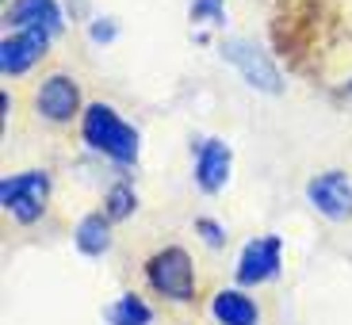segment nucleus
Instances as JSON below:
<instances>
[{
	"label": "nucleus",
	"instance_id": "nucleus-1",
	"mask_svg": "<svg viewBox=\"0 0 352 325\" xmlns=\"http://www.w3.org/2000/svg\"><path fill=\"white\" fill-rule=\"evenodd\" d=\"M80 138L88 142V150L104 153V157L119 161V165H134L138 161V131L107 104L85 107V115H80Z\"/></svg>",
	"mask_w": 352,
	"mask_h": 325
},
{
	"label": "nucleus",
	"instance_id": "nucleus-6",
	"mask_svg": "<svg viewBox=\"0 0 352 325\" xmlns=\"http://www.w3.org/2000/svg\"><path fill=\"white\" fill-rule=\"evenodd\" d=\"M307 203L318 214H326V218H333V222L352 218V180L341 168L310 176L307 180Z\"/></svg>",
	"mask_w": 352,
	"mask_h": 325
},
{
	"label": "nucleus",
	"instance_id": "nucleus-5",
	"mask_svg": "<svg viewBox=\"0 0 352 325\" xmlns=\"http://www.w3.org/2000/svg\"><path fill=\"white\" fill-rule=\"evenodd\" d=\"M283 268V241L276 234H264L253 238L238 256V287H261V283H272Z\"/></svg>",
	"mask_w": 352,
	"mask_h": 325
},
{
	"label": "nucleus",
	"instance_id": "nucleus-13",
	"mask_svg": "<svg viewBox=\"0 0 352 325\" xmlns=\"http://www.w3.org/2000/svg\"><path fill=\"white\" fill-rule=\"evenodd\" d=\"M104 322L107 325H153V306L142 295H134V291H123V295H115L104 306Z\"/></svg>",
	"mask_w": 352,
	"mask_h": 325
},
{
	"label": "nucleus",
	"instance_id": "nucleus-10",
	"mask_svg": "<svg viewBox=\"0 0 352 325\" xmlns=\"http://www.w3.org/2000/svg\"><path fill=\"white\" fill-rule=\"evenodd\" d=\"M211 317L214 325H261V306L245 287H222L211 299Z\"/></svg>",
	"mask_w": 352,
	"mask_h": 325
},
{
	"label": "nucleus",
	"instance_id": "nucleus-14",
	"mask_svg": "<svg viewBox=\"0 0 352 325\" xmlns=\"http://www.w3.org/2000/svg\"><path fill=\"white\" fill-rule=\"evenodd\" d=\"M134 207H138V195H134V188H131V184H115V188H107V195H104V214H107L111 222L131 218Z\"/></svg>",
	"mask_w": 352,
	"mask_h": 325
},
{
	"label": "nucleus",
	"instance_id": "nucleus-17",
	"mask_svg": "<svg viewBox=\"0 0 352 325\" xmlns=\"http://www.w3.org/2000/svg\"><path fill=\"white\" fill-rule=\"evenodd\" d=\"M115 38V23H92V43H111Z\"/></svg>",
	"mask_w": 352,
	"mask_h": 325
},
{
	"label": "nucleus",
	"instance_id": "nucleus-12",
	"mask_svg": "<svg viewBox=\"0 0 352 325\" xmlns=\"http://www.w3.org/2000/svg\"><path fill=\"white\" fill-rule=\"evenodd\" d=\"M73 245L80 256H104L111 249V218L107 214H85L73 229Z\"/></svg>",
	"mask_w": 352,
	"mask_h": 325
},
{
	"label": "nucleus",
	"instance_id": "nucleus-7",
	"mask_svg": "<svg viewBox=\"0 0 352 325\" xmlns=\"http://www.w3.org/2000/svg\"><path fill=\"white\" fill-rule=\"evenodd\" d=\"M35 107H38V115H43L46 123H69L73 115L80 111V88H77V80L65 77V73L46 77L43 85H38V92H35Z\"/></svg>",
	"mask_w": 352,
	"mask_h": 325
},
{
	"label": "nucleus",
	"instance_id": "nucleus-4",
	"mask_svg": "<svg viewBox=\"0 0 352 325\" xmlns=\"http://www.w3.org/2000/svg\"><path fill=\"white\" fill-rule=\"evenodd\" d=\"M222 58H226V62L241 73V80H245L249 88L268 92V96L283 92L280 69H276V62L256 43H249V38H226V43H222Z\"/></svg>",
	"mask_w": 352,
	"mask_h": 325
},
{
	"label": "nucleus",
	"instance_id": "nucleus-11",
	"mask_svg": "<svg viewBox=\"0 0 352 325\" xmlns=\"http://www.w3.org/2000/svg\"><path fill=\"white\" fill-rule=\"evenodd\" d=\"M8 23L19 27V31H50L58 35L62 31V8H58V0H16L8 8Z\"/></svg>",
	"mask_w": 352,
	"mask_h": 325
},
{
	"label": "nucleus",
	"instance_id": "nucleus-9",
	"mask_svg": "<svg viewBox=\"0 0 352 325\" xmlns=\"http://www.w3.org/2000/svg\"><path fill=\"white\" fill-rule=\"evenodd\" d=\"M46 43H50V31H38V27L4 38V43H0V69H4V77L27 73L46 54Z\"/></svg>",
	"mask_w": 352,
	"mask_h": 325
},
{
	"label": "nucleus",
	"instance_id": "nucleus-3",
	"mask_svg": "<svg viewBox=\"0 0 352 325\" xmlns=\"http://www.w3.org/2000/svg\"><path fill=\"white\" fill-rule=\"evenodd\" d=\"M50 199V176L31 168V172H16L0 180V207L12 214L16 222H38Z\"/></svg>",
	"mask_w": 352,
	"mask_h": 325
},
{
	"label": "nucleus",
	"instance_id": "nucleus-16",
	"mask_svg": "<svg viewBox=\"0 0 352 325\" xmlns=\"http://www.w3.org/2000/svg\"><path fill=\"white\" fill-rule=\"evenodd\" d=\"M195 234H199L203 241L211 249H219V245H226V229L219 226L214 218H195Z\"/></svg>",
	"mask_w": 352,
	"mask_h": 325
},
{
	"label": "nucleus",
	"instance_id": "nucleus-8",
	"mask_svg": "<svg viewBox=\"0 0 352 325\" xmlns=\"http://www.w3.org/2000/svg\"><path fill=\"white\" fill-rule=\"evenodd\" d=\"M230 168H234V150L219 138L199 142V153H195V184L199 192L214 195L230 184Z\"/></svg>",
	"mask_w": 352,
	"mask_h": 325
},
{
	"label": "nucleus",
	"instance_id": "nucleus-2",
	"mask_svg": "<svg viewBox=\"0 0 352 325\" xmlns=\"http://www.w3.org/2000/svg\"><path fill=\"white\" fill-rule=\"evenodd\" d=\"M146 280L157 295L173 302H192L195 299V264L188 256V249L180 245H168L157 249V253L146 260Z\"/></svg>",
	"mask_w": 352,
	"mask_h": 325
},
{
	"label": "nucleus",
	"instance_id": "nucleus-15",
	"mask_svg": "<svg viewBox=\"0 0 352 325\" xmlns=\"http://www.w3.org/2000/svg\"><path fill=\"white\" fill-rule=\"evenodd\" d=\"M192 19L195 23H222V0H195L192 4Z\"/></svg>",
	"mask_w": 352,
	"mask_h": 325
}]
</instances>
